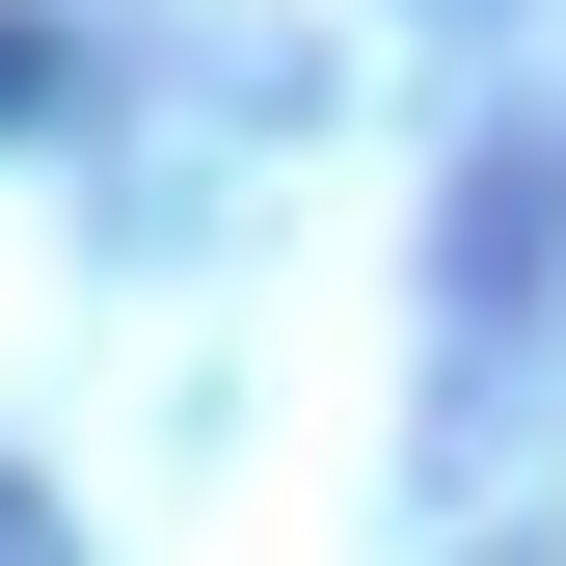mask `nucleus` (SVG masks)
<instances>
[{"label":"nucleus","mask_w":566,"mask_h":566,"mask_svg":"<svg viewBox=\"0 0 566 566\" xmlns=\"http://www.w3.org/2000/svg\"><path fill=\"white\" fill-rule=\"evenodd\" d=\"M539 243H566V108H513V163H459L432 297H459V324H513V297H539Z\"/></svg>","instance_id":"obj_1"},{"label":"nucleus","mask_w":566,"mask_h":566,"mask_svg":"<svg viewBox=\"0 0 566 566\" xmlns=\"http://www.w3.org/2000/svg\"><path fill=\"white\" fill-rule=\"evenodd\" d=\"M54 108H82V54H54V28H28V0H0V163H28V135H54Z\"/></svg>","instance_id":"obj_2"},{"label":"nucleus","mask_w":566,"mask_h":566,"mask_svg":"<svg viewBox=\"0 0 566 566\" xmlns=\"http://www.w3.org/2000/svg\"><path fill=\"white\" fill-rule=\"evenodd\" d=\"M0 566H82V513H54V485H28V459H0Z\"/></svg>","instance_id":"obj_3"}]
</instances>
